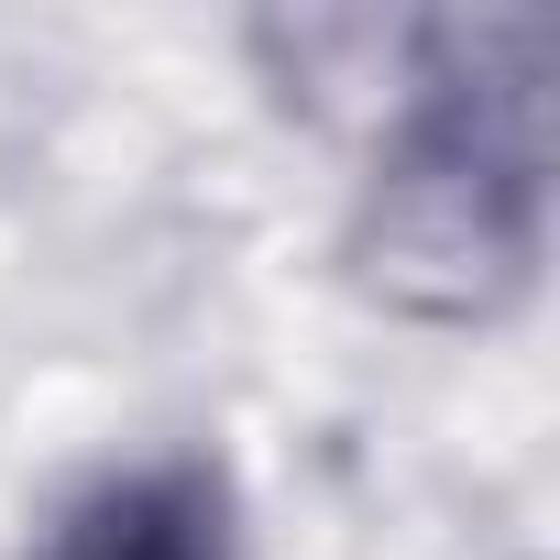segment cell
<instances>
[{
  "label": "cell",
  "mask_w": 560,
  "mask_h": 560,
  "mask_svg": "<svg viewBox=\"0 0 560 560\" xmlns=\"http://www.w3.org/2000/svg\"><path fill=\"white\" fill-rule=\"evenodd\" d=\"M34 560H242L231 483H220V462H198V451L110 462V472H89V483L34 527Z\"/></svg>",
  "instance_id": "cell-2"
},
{
  "label": "cell",
  "mask_w": 560,
  "mask_h": 560,
  "mask_svg": "<svg viewBox=\"0 0 560 560\" xmlns=\"http://www.w3.org/2000/svg\"><path fill=\"white\" fill-rule=\"evenodd\" d=\"M538 209H549V121H538V67L516 89H462L440 78L407 110V143L385 154V220L396 264H472V308L483 275L527 287L538 264Z\"/></svg>",
  "instance_id": "cell-1"
}]
</instances>
